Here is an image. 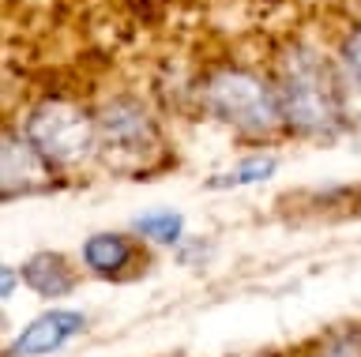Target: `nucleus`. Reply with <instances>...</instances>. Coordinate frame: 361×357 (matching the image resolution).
Segmentation results:
<instances>
[{
  "instance_id": "nucleus-1",
  "label": "nucleus",
  "mask_w": 361,
  "mask_h": 357,
  "mask_svg": "<svg viewBox=\"0 0 361 357\" xmlns=\"http://www.w3.org/2000/svg\"><path fill=\"white\" fill-rule=\"evenodd\" d=\"M282 117L301 132H331L343 117L335 75L312 53H290L282 72Z\"/></svg>"
},
{
  "instance_id": "nucleus-9",
  "label": "nucleus",
  "mask_w": 361,
  "mask_h": 357,
  "mask_svg": "<svg viewBox=\"0 0 361 357\" xmlns=\"http://www.w3.org/2000/svg\"><path fill=\"white\" fill-rule=\"evenodd\" d=\"M135 233H143V237H151L158 244H177L185 237V218L173 215V211H154V215L135 218Z\"/></svg>"
},
{
  "instance_id": "nucleus-2",
  "label": "nucleus",
  "mask_w": 361,
  "mask_h": 357,
  "mask_svg": "<svg viewBox=\"0 0 361 357\" xmlns=\"http://www.w3.org/2000/svg\"><path fill=\"white\" fill-rule=\"evenodd\" d=\"M27 139L49 165H79L98 147V128L83 109L68 102H45L27 120Z\"/></svg>"
},
{
  "instance_id": "nucleus-3",
  "label": "nucleus",
  "mask_w": 361,
  "mask_h": 357,
  "mask_svg": "<svg viewBox=\"0 0 361 357\" xmlns=\"http://www.w3.org/2000/svg\"><path fill=\"white\" fill-rule=\"evenodd\" d=\"M203 102L219 120L245 132H271L282 120V102L248 72H222L203 91Z\"/></svg>"
},
{
  "instance_id": "nucleus-8",
  "label": "nucleus",
  "mask_w": 361,
  "mask_h": 357,
  "mask_svg": "<svg viewBox=\"0 0 361 357\" xmlns=\"http://www.w3.org/2000/svg\"><path fill=\"white\" fill-rule=\"evenodd\" d=\"M132 260H135V244L124 237V233H94V237L83 244V263L102 278L121 275Z\"/></svg>"
},
{
  "instance_id": "nucleus-11",
  "label": "nucleus",
  "mask_w": 361,
  "mask_h": 357,
  "mask_svg": "<svg viewBox=\"0 0 361 357\" xmlns=\"http://www.w3.org/2000/svg\"><path fill=\"white\" fill-rule=\"evenodd\" d=\"M324 357H361V334L338 331L324 342Z\"/></svg>"
},
{
  "instance_id": "nucleus-4",
  "label": "nucleus",
  "mask_w": 361,
  "mask_h": 357,
  "mask_svg": "<svg viewBox=\"0 0 361 357\" xmlns=\"http://www.w3.org/2000/svg\"><path fill=\"white\" fill-rule=\"evenodd\" d=\"M98 139L109 154H132V158H143V154L154 151V143H158L147 109L135 106V102L106 106V113L98 117Z\"/></svg>"
},
{
  "instance_id": "nucleus-10",
  "label": "nucleus",
  "mask_w": 361,
  "mask_h": 357,
  "mask_svg": "<svg viewBox=\"0 0 361 357\" xmlns=\"http://www.w3.org/2000/svg\"><path fill=\"white\" fill-rule=\"evenodd\" d=\"M279 170V162L271 158H248L245 165H237V170L230 173H219V177H211L207 188H245V184H256V181H267L271 173Z\"/></svg>"
},
{
  "instance_id": "nucleus-13",
  "label": "nucleus",
  "mask_w": 361,
  "mask_h": 357,
  "mask_svg": "<svg viewBox=\"0 0 361 357\" xmlns=\"http://www.w3.org/2000/svg\"><path fill=\"white\" fill-rule=\"evenodd\" d=\"M11 286H16V271H11V267H4V297L11 294Z\"/></svg>"
},
{
  "instance_id": "nucleus-12",
  "label": "nucleus",
  "mask_w": 361,
  "mask_h": 357,
  "mask_svg": "<svg viewBox=\"0 0 361 357\" xmlns=\"http://www.w3.org/2000/svg\"><path fill=\"white\" fill-rule=\"evenodd\" d=\"M343 57H346V68L354 72V80L361 83V30H354V35L346 38V46H343Z\"/></svg>"
},
{
  "instance_id": "nucleus-5",
  "label": "nucleus",
  "mask_w": 361,
  "mask_h": 357,
  "mask_svg": "<svg viewBox=\"0 0 361 357\" xmlns=\"http://www.w3.org/2000/svg\"><path fill=\"white\" fill-rule=\"evenodd\" d=\"M87 331V320L83 312H72V308H53L38 316L30 327H23V334L11 342L8 357H42V353H53L61 350L64 342H72L75 334Z\"/></svg>"
},
{
  "instance_id": "nucleus-6",
  "label": "nucleus",
  "mask_w": 361,
  "mask_h": 357,
  "mask_svg": "<svg viewBox=\"0 0 361 357\" xmlns=\"http://www.w3.org/2000/svg\"><path fill=\"white\" fill-rule=\"evenodd\" d=\"M4 196H19V192H34L45 184L49 162L30 147V139H4Z\"/></svg>"
},
{
  "instance_id": "nucleus-7",
  "label": "nucleus",
  "mask_w": 361,
  "mask_h": 357,
  "mask_svg": "<svg viewBox=\"0 0 361 357\" xmlns=\"http://www.w3.org/2000/svg\"><path fill=\"white\" fill-rule=\"evenodd\" d=\"M23 282L42 297H64L75 286V271L61 252H38L23 263Z\"/></svg>"
}]
</instances>
